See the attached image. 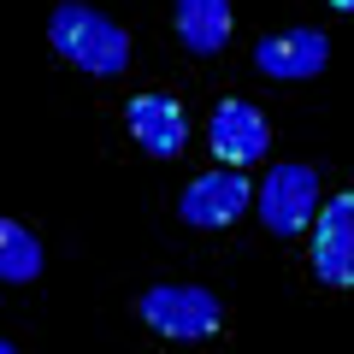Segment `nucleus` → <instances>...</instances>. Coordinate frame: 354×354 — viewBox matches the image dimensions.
Segmentation results:
<instances>
[{"instance_id":"nucleus-1","label":"nucleus","mask_w":354,"mask_h":354,"mask_svg":"<svg viewBox=\"0 0 354 354\" xmlns=\"http://www.w3.org/2000/svg\"><path fill=\"white\" fill-rule=\"evenodd\" d=\"M48 41H53V53H59L65 65H77V71H88V77H118L130 65V36L106 12L83 6V0H59V6H53Z\"/></svg>"},{"instance_id":"nucleus-2","label":"nucleus","mask_w":354,"mask_h":354,"mask_svg":"<svg viewBox=\"0 0 354 354\" xmlns=\"http://www.w3.org/2000/svg\"><path fill=\"white\" fill-rule=\"evenodd\" d=\"M142 325L171 337V342H195V337H213L225 325V307L201 283H153L142 295Z\"/></svg>"},{"instance_id":"nucleus-3","label":"nucleus","mask_w":354,"mask_h":354,"mask_svg":"<svg viewBox=\"0 0 354 354\" xmlns=\"http://www.w3.org/2000/svg\"><path fill=\"white\" fill-rule=\"evenodd\" d=\"M254 207H260L272 236H301L319 213V171L313 165H295V160H278L266 171V183L254 189Z\"/></svg>"},{"instance_id":"nucleus-4","label":"nucleus","mask_w":354,"mask_h":354,"mask_svg":"<svg viewBox=\"0 0 354 354\" xmlns=\"http://www.w3.org/2000/svg\"><path fill=\"white\" fill-rule=\"evenodd\" d=\"M207 148L218 153L225 171H242V165L266 160V148H272V124H266L260 106L225 95V101L213 106V118H207Z\"/></svg>"},{"instance_id":"nucleus-5","label":"nucleus","mask_w":354,"mask_h":354,"mask_svg":"<svg viewBox=\"0 0 354 354\" xmlns=\"http://www.w3.org/2000/svg\"><path fill=\"white\" fill-rule=\"evenodd\" d=\"M254 207V183L242 171H207V177H195L189 189H183V201H177V213H183V225H195V230H225V225H236L242 213Z\"/></svg>"},{"instance_id":"nucleus-6","label":"nucleus","mask_w":354,"mask_h":354,"mask_svg":"<svg viewBox=\"0 0 354 354\" xmlns=\"http://www.w3.org/2000/svg\"><path fill=\"white\" fill-rule=\"evenodd\" d=\"M319 230H313V278L330 290L354 283V195H330L319 207Z\"/></svg>"},{"instance_id":"nucleus-7","label":"nucleus","mask_w":354,"mask_h":354,"mask_svg":"<svg viewBox=\"0 0 354 354\" xmlns=\"http://www.w3.org/2000/svg\"><path fill=\"white\" fill-rule=\"evenodd\" d=\"M330 59V36L313 24L301 30H283V36H266L260 48H254V65H260V77H278V83H307V77H319Z\"/></svg>"},{"instance_id":"nucleus-8","label":"nucleus","mask_w":354,"mask_h":354,"mask_svg":"<svg viewBox=\"0 0 354 354\" xmlns=\"http://www.w3.org/2000/svg\"><path fill=\"white\" fill-rule=\"evenodd\" d=\"M124 124H130V136H136V148L153 153V160H177L183 142H189V113H183V101H171V95H136V101L124 106Z\"/></svg>"},{"instance_id":"nucleus-9","label":"nucleus","mask_w":354,"mask_h":354,"mask_svg":"<svg viewBox=\"0 0 354 354\" xmlns=\"http://www.w3.org/2000/svg\"><path fill=\"white\" fill-rule=\"evenodd\" d=\"M177 41L189 53H218L230 41V0H177Z\"/></svg>"},{"instance_id":"nucleus-10","label":"nucleus","mask_w":354,"mask_h":354,"mask_svg":"<svg viewBox=\"0 0 354 354\" xmlns=\"http://www.w3.org/2000/svg\"><path fill=\"white\" fill-rule=\"evenodd\" d=\"M41 272V242L18 218H0V283H36Z\"/></svg>"},{"instance_id":"nucleus-11","label":"nucleus","mask_w":354,"mask_h":354,"mask_svg":"<svg viewBox=\"0 0 354 354\" xmlns=\"http://www.w3.org/2000/svg\"><path fill=\"white\" fill-rule=\"evenodd\" d=\"M330 6H337V12H348V6H354V0H330Z\"/></svg>"},{"instance_id":"nucleus-12","label":"nucleus","mask_w":354,"mask_h":354,"mask_svg":"<svg viewBox=\"0 0 354 354\" xmlns=\"http://www.w3.org/2000/svg\"><path fill=\"white\" fill-rule=\"evenodd\" d=\"M0 354H18V348H12V342H0Z\"/></svg>"}]
</instances>
